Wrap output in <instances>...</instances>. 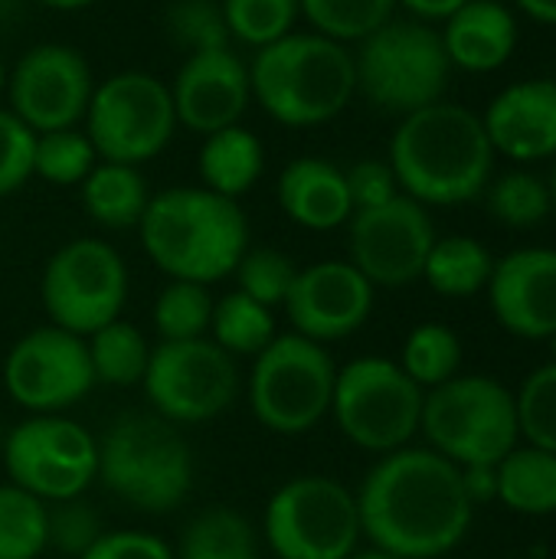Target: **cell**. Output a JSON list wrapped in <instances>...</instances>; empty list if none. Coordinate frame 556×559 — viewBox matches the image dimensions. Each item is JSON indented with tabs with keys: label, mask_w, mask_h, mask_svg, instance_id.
<instances>
[{
	"label": "cell",
	"mask_w": 556,
	"mask_h": 559,
	"mask_svg": "<svg viewBox=\"0 0 556 559\" xmlns=\"http://www.w3.org/2000/svg\"><path fill=\"white\" fill-rule=\"evenodd\" d=\"M514 406H518L521 439H528V445L534 449L556 455V360L547 367H537L521 383Z\"/></svg>",
	"instance_id": "obj_38"
},
{
	"label": "cell",
	"mask_w": 556,
	"mask_h": 559,
	"mask_svg": "<svg viewBox=\"0 0 556 559\" xmlns=\"http://www.w3.org/2000/svg\"><path fill=\"white\" fill-rule=\"evenodd\" d=\"M390 167L406 197L423 206H459L488 190L495 147L472 108L436 102L400 121Z\"/></svg>",
	"instance_id": "obj_2"
},
{
	"label": "cell",
	"mask_w": 556,
	"mask_h": 559,
	"mask_svg": "<svg viewBox=\"0 0 556 559\" xmlns=\"http://www.w3.org/2000/svg\"><path fill=\"white\" fill-rule=\"evenodd\" d=\"M39 298L49 324L88 337L118 321L128 298L125 259L102 239H72L43 269Z\"/></svg>",
	"instance_id": "obj_14"
},
{
	"label": "cell",
	"mask_w": 556,
	"mask_h": 559,
	"mask_svg": "<svg viewBox=\"0 0 556 559\" xmlns=\"http://www.w3.org/2000/svg\"><path fill=\"white\" fill-rule=\"evenodd\" d=\"M220 7L229 36L256 49L295 33V20L301 16L298 0H223Z\"/></svg>",
	"instance_id": "obj_36"
},
{
	"label": "cell",
	"mask_w": 556,
	"mask_h": 559,
	"mask_svg": "<svg viewBox=\"0 0 556 559\" xmlns=\"http://www.w3.org/2000/svg\"><path fill=\"white\" fill-rule=\"evenodd\" d=\"M315 33L334 43H360L393 20L397 0H298Z\"/></svg>",
	"instance_id": "obj_34"
},
{
	"label": "cell",
	"mask_w": 556,
	"mask_h": 559,
	"mask_svg": "<svg viewBox=\"0 0 556 559\" xmlns=\"http://www.w3.org/2000/svg\"><path fill=\"white\" fill-rule=\"evenodd\" d=\"M177 124L190 128L193 134H213L223 128L239 124L252 102L249 66L229 49H200L190 52L170 85Z\"/></svg>",
	"instance_id": "obj_19"
},
{
	"label": "cell",
	"mask_w": 556,
	"mask_h": 559,
	"mask_svg": "<svg viewBox=\"0 0 556 559\" xmlns=\"http://www.w3.org/2000/svg\"><path fill=\"white\" fill-rule=\"evenodd\" d=\"M197 167H200V180L206 190L239 200L259 183L265 170V147L252 131L233 124V128L206 134Z\"/></svg>",
	"instance_id": "obj_24"
},
{
	"label": "cell",
	"mask_w": 556,
	"mask_h": 559,
	"mask_svg": "<svg viewBox=\"0 0 556 559\" xmlns=\"http://www.w3.org/2000/svg\"><path fill=\"white\" fill-rule=\"evenodd\" d=\"M419 390L397 360L357 357L338 370L331 416L347 442L364 452L390 455L406 449L423 423Z\"/></svg>",
	"instance_id": "obj_10"
},
{
	"label": "cell",
	"mask_w": 556,
	"mask_h": 559,
	"mask_svg": "<svg viewBox=\"0 0 556 559\" xmlns=\"http://www.w3.org/2000/svg\"><path fill=\"white\" fill-rule=\"evenodd\" d=\"M295 334L315 344H334L357 334L374 311V285L341 259L298 269L285 298Z\"/></svg>",
	"instance_id": "obj_18"
},
{
	"label": "cell",
	"mask_w": 556,
	"mask_h": 559,
	"mask_svg": "<svg viewBox=\"0 0 556 559\" xmlns=\"http://www.w3.org/2000/svg\"><path fill=\"white\" fill-rule=\"evenodd\" d=\"M3 468L43 504L75 501L98 478V439L62 413L29 416L3 439Z\"/></svg>",
	"instance_id": "obj_13"
},
{
	"label": "cell",
	"mask_w": 556,
	"mask_h": 559,
	"mask_svg": "<svg viewBox=\"0 0 556 559\" xmlns=\"http://www.w3.org/2000/svg\"><path fill=\"white\" fill-rule=\"evenodd\" d=\"M351 265L377 288H403L423 278L436 226L429 210L400 193L383 206L357 210L351 219Z\"/></svg>",
	"instance_id": "obj_16"
},
{
	"label": "cell",
	"mask_w": 556,
	"mask_h": 559,
	"mask_svg": "<svg viewBox=\"0 0 556 559\" xmlns=\"http://www.w3.org/2000/svg\"><path fill=\"white\" fill-rule=\"evenodd\" d=\"M508 511L524 518L556 514V455L518 445L498 462V498Z\"/></svg>",
	"instance_id": "obj_26"
},
{
	"label": "cell",
	"mask_w": 556,
	"mask_h": 559,
	"mask_svg": "<svg viewBox=\"0 0 556 559\" xmlns=\"http://www.w3.org/2000/svg\"><path fill=\"white\" fill-rule=\"evenodd\" d=\"M141 390L154 416L174 426H200L223 416L239 396V367L210 337L161 341L151 347Z\"/></svg>",
	"instance_id": "obj_12"
},
{
	"label": "cell",
	"mask_w": 556,
	"mask_h": 559,
	"mask_svg": "<svg viewBox=\"0 0 556 559\" xmlns=\"http://www.w3.org/2000/svg\"><path fill=\"white\" fill-rule=\"evenodd\" d=\"M282 213L315 233H331L354 216L344 170L321 157L292 160L275 187Z\"/></svg>",
	"instance_id": "obj_23"
},
{
	"label": "cell",
	"mask_w": 556,
	"mask_h": 559,
	"mask_svg": "<svg viewBox=\"0 0 556 559\" xmlns=\"http://www.w3.org/2000/svg\"><path fill=\"white\" fill-rule=\"evenodd\" d=\"M36 134L10 111L0 108V197L16 193L33 177Z\"/></svg>",
	"instance_id": "obj_42"
},
{
	"label": "cell",
	"mask_w": 556,
	"mask_h": 559,
	"mask_svg": "<svg viewBox=\"0 0 556 559\" xmlns=\"http://www.w3.org/2000/svg\"><path fill=\"white\" fill-rule=\"evenodd\" d=\"M167 29L174 43H180L190 52L220 49V46H229L233 39L223 20V7L213 0H177L167 10Z\"/></svg>",
	"instance_id": "obj_40"
},
{
	"label": "cell",
	"mask_w": 556,
	"mask_h": 559,
	"mask_svg": "<svg viewBox=\"0 0 556 559\" xmlns=\"http://www.w3.org/2000/svg\"><path fill=\"white\" fill-rule=\"evenodd\" d=\"M275 314L272 308L252 301L242 292H229L213 305L210 341L220 344L229 357H256L275 341Z\"/></svg>",
	"instance_id": "obj_30"
},
{
	"label": "cell",
	"mask_w": 556,
	"mask_h": 559,
	"mask_svg": "<svg viewBox=\"0 0 556 559\" xmlns=\"http://www.w3.org/2000/svg\"><path fill=\"white\" fill-rule=\"evenodd\" d=\"M495 272L492 252L472 236H446L436 239L423 269V278L436 295L446 298H472L488 288Z\"/></svg>",
	"instance_id": "obj_27"
},
{
	"label": "cell",
	"mask_w": 556,
	"mask_h": 559,
	"mask_svg": "<svg viewBox=\"0 0 556 559\" xmlns=\"http://www.w3.org/2000/svg\"><path fill=\"white\" fill-rule=\"evenodd\" d=\"M92 69L85 56L66 43L33 46L7 75L10 111L33 131L75 128L92 102Z\"/></svg>",
	"instance_id": "obj_17"
},
{
	"label": "cell",
	"mask_w": 556,
	"mask_h": 559,
	"mask_svg": "<svg viewBox=\"0 0 556 559\" xmlns=\"http://www.w3.org/2000/svg\"><path fill=\"white\" fill-rule=\"evenodd\" d=\"M357 88L390 115H413L442 102L452 62L439 29L423 20H390L354 52Z\"/></svg>",
	"instance_id": "obj_7"
},
{
	"label": "cell",
	"mask_w": 556,
	"mask_h": 559,
	"mask_svg": "<svg viewBox=\"0 0 556 559\" xmlns=\"http://www.w3.org/2000/svg\"><path fill=\"white\" fill-rule=\"evenodd\" d=\"M344 180H347L354 213L370 210V206H383L393 197H400V183H397L390 160H357L351 170H344Z\"/></svg>",
	"instance_id": "obj_43"
},
{
	"label": "cell",
	"mask_w": 556,
	"mask_h": 559,
	"mask_svg": "<svg viewBox=\"0 0 556 559\" xmlns=\"http://www.w3.org/2000/svg\"><path fill=\"white\" fill-rule=\"evenodd\" d=\"M551 350H554V360H556V334L551 337Z\"/></svg>",
	"instance_id": "obj_52"
},
{
	"label": "cell",
	"mask_w": 556,
	"mask_h": 559,
	"mask_svg": "<svg viewBox=\"0 0 556 559\" xmlns=\"http://www.w3.org/2000/svg\"><path fill=\"white\" fill-rule=\"evenodd\" d=\"M518 7L537 20V23H547V26H556V0H518Z\"/></svg>",
	"instance_id": "obj_47"
},
{
	"label": "cell",
	"mask_w": 556,
	"mask_h": 559,
	"mask_svg": "<svg viewBox=\"0 0 556 559\" xmlns=\"http://www.w3.org/2000/svg\"><path fill=\"white\" fill-rule=\"evenodd\" d=\"M7 62H3V52H0V95H3V88H7Z\"/></svg>",
	"instance_id": "obj_50"
},
{
	"label": "cell",
	"mask_w": 556,
	"mask_h": 559,
	"mask_svg": "<svg viewBox=\"0 0 556 559\" xmlns=\"http://www.w3.org/2000/svg\"><path fill=\"white\" fill-rule=\"evenodd\" d=\"M79 559H177L174 547L147 531H105Z\"/></svg>",
	"instance_id": "obj_44"
},
{
	"label": "cell",
	"mask_w": 556,
	"mask_h": 559,
	"mask_svg": "<svg viewBox=\"0 0 556 559\" xmlns=\"http://www.w3.org/2000/svg\"><path fill=\"white\" fill-rule=\"evenodd\" d=\"M338 367L324 344L301 334L275 337L262 354L252 357L249 373V409L259 426L275 436H305L324 416H331Z\"/></svg>",
	"instance_id": "obj_8"
},
{
	"label": "cell",
	"mask_w": 556,
	"mask_h": 559,
	"mask_svg": "<svg viewBox=\"0 0 556 559\" xmlns=\"http://www.w3.org/2000/svg\"><path fill=\"white\" fill-rule=\"evenodd\" d=\"M262 534L275 559H347L364 537L357 491L328 475H298L269 498Z\"/></svg>",
	"instance_id": "obj_9"
},
{
	"label": "cell",
	"mask_w": 556,
	"mask_h": 559,
	"mask_svg": "<svg viewBox=\"0 0 556 559\" xmlns=\"http://www.w3.org/2000/svg\"><path fill=\"white\" fill-rule=\"evenodd\" d=\"M85 350H88L95 383L118 386V390L141 386V380L147 373L151 347L134 324L118 318V321L98 328L95 334L85 337Z\"/></svg>",
	"instance_id": "obj_28"
},
{
	"label": "cell",
	"mask_w": 556,
	"mask_h": 559,
	"mask_svg": "<svg viewBox=\"0 0 556 559\" xmlns=\"http://www.w3.org/2000/svg\"><path fill=\"white\" fill-rule=\"evenodd\" d=\"M236 282L242 295H249L252 301L265 305V308H279L285 305L288 292H292V282L298 275V265L279 252V249H246V255L239 259L236 265Z\"/></svg>",
	"instance_id": "obj_39"
},
{
	"label": "cell",
	"mask_w": 556,
	"mask_h": 559,
	"mask_svg": "<svg viewBox=\"0 0 556 559\" xmlns=\"http://www.w3.org/2000/svg\"><path fill=\"white\" fill-rule=\"evenodd\" d=\"M429 449L452 465H498L521 442L514 393L492 377H452L423 400Z\"/></svg>",
	"instance_id": "obj_6"
},
{
	"label": "cell",
	"mask_w": 556,
	"mask_h": 559,
	"mask_svg": "<svg viewBox=\"0 0 556 559\" xmlns=\"http://www.w3.org/2000/svg\"><path fill=\"white\" fill-rule=\"evenodd\" d=\"M495 154L518 164L556 157V82L528 79L501 88L482 115Z\"/></svg>",
	"instance_id": "obj_21"
},
{
	"label": "cell",
	"mask_w": 556,
	"mask_h": 559,
	"mask_svg": "<svg viewBox=\"0 0 556 559\" xmlns=\"http://www.w3.org/2000/svg\"><path fill=\"white\" fill-rule=\"evenodd\" d=\"M403 3L416 20L429 23V20H449L459 7H465L469 0H397Z\"/></svg>",
	"instance_id": "obj_46"
},
{
	"label": "cell",
	"mask_w": 556,
	"mask_h": 559,
	"mask_svg": "<svg viewBox=\"0 0 556 559\" xmlns=\"http://www.w3.org/2000/svg\"><path fill=\"white\" fill-rule=\"evenodd\" d=\"M82 121L102 160L138 167L170 144L177 111L170 85H164L157 75L118 72L108 82L95 85Z\"/></svg>",
	"instance_id": "obj_11"
},
{
	"label": "cell",
	"mask_w": 556,
	"mask_h": 559,
	"mask_svg": "<svg viewBox=\"0 0 556 559\" xmlns=\"http://www.w3.org/2000/svg\"><path fill=\"white\" fill-rule=\"evenodd\" d=\"M551 200H554V210H556V157H554V174H551Z\"/></svg>",
	"instance_id": "obj_51"
},
{
	"label": "cell",
	"mask_w": 556,
	"mask_h": 559,
	"mask_svg": "<svg viewBox=\"0 0 556 559\" xmlns=\"http://www.w3.org/2000/svg\"><path fill=\"white\" fill-rule=\"evenodd\" d=\"M102 534L105 531L98 514L82 498L49 504V547H56L59 554L79 559Z\"/></svg>",
	"instance_id": "obj_41"
},
{
	"label": "cell",
	"mask_w": 556,
	"mask_h": 559,
	"mask_svg": "<svg viewBox=\"0 0 556 559\" xmlns=\"http://www.w3.org/2000/svg\"><path fill=\"white\" fill-rule=\"evenodd\" d=\"M95 157L98 154L85 131H79V128L46 131V134H36L33 174L56 187H75L92 174Z\"/></svg>",
	"instance_id": "obj_35"
},
{
	"label": "cell",
	"mask_w": 556,
	"mask_h": 559,
	"mask_svg": "<svg viewBox=\"0 0 556 559\" xmlns=\"http://www.w3.org/2000/svg\"><path fill=\"white\" fill-rule=\"evenodd\" d=\"M79 187H82L85 213L105 229L138 226L147 210V200H151L141 170L131 164H115V160L95 164L92 174Z\"/></svg>",
	"instance_id": "obj_25"
},
{
	"label": "cell",
	"mask_w": 556,
	"mask_h": 559,
	"mask_svg": "<svg viewBox=\"0 0 556 559\" xmlns=\"http://www.w3.org/2000/svg\"><path fill=\"white\" fill-rule=\"evenodd\" d=\"M452 69L495 72L518 49V20L498 0H469L439 33Z\"/></svg>",
	"instance_id": "obj_22"
},
{
	"label": "cell",
	"mask_w": 556,
	"mask_h": 559,
	"mask_svg": "<svg viewBox=\"0 0 556 559\" xmlns=\"http://www.w3.org/2000/svg\"><path fill=\"white\" fill-rule=\"evenodd\" d=\"M43 7H52V10H82L95 0H39Z\"/></svg>",
	"instance_id": "obj_48"
},
{
	"label": "cell",
	"mask_w": 556,
	"mask_h": 559,
	"mask_svg": "<svg viewBox=\"0 0 556 559\" xmlns=\"http://www.w3.org/2000/svg\"><path fill=\"white\" fill-rule=\"evenodd\" d=\"M138 233L147 259L167 278L197 285L233 275L249 249L242 206L206 187H170L151 197Z\"/></svg>",
	"instance_id": "obj_3"
},
{
	"label": "cell",
	"mask_w": 556,
	"mask_h": 559,
	"mask_svg": "<svg viewBox=\"0 0 556 559\" xmlns=\"http://www.w3.org/2000/svg\"><path fill=\"white\" fill-rule=\"evenodd\" d=\"M252 98L285 128H315L338 118L354 92V52L321 33H288L262 46L249 66Z\"/></svg>",
	"instance_id": "obj_4"
},
{
	"label": "cell",
	"mask_w": 556,
	"mask_h": 559,
	"mask_svg": "<svg viewBox=\"0 0 556 559\" xmlns=\"http://www.w3.org/2000/svg\"><path fill=\"white\" fill-rule=\"evenodd\" d=\"M347 559H400V557H390V554H383V550H357V554H351Z\"/></svg>",
	"instance_id": "obj_49"
},
{
	"label": "cell",
	"mask_w": 556,
	"mask_h": 559,
	"mask_svg": "<svg viewBox=\"0 0 556 559\" xmlns=\"http://www.w3.org/2000/svg\"><path fill=\"white\" fill-rule=\"evenodd\" d=\"M488 206H492L495 219H501L505 226H514V229L537 226L554 210L551 183L541 180L531 170H511V174H505V177H498L492 183Z\"/></svg>",
	"instance_id": "obj_37"
},
{
	"label": "cell",
	"mask_w": 556,
	"mask_h": 559,
	"mask_svg": "<svg viewBox=\"0 0 556 559\" xmlns=\"http://www.w3.org/2000/svg\"><path fill=\"white\" fill-rule=\"evenodd\" d=\"M462 485H465V495L475 508L485 501H495L498 498V465H465Z\"/></svg>",
	"instance_id": "obj_45"
},
{
	"label": "cell",
	"mask_w": 556,
	"mask_h": 559,
	"mask_svg": "<svg viewBox=\"0 0 556 559\" xmlns=\"http://www.w3.org/2000/svg\"><path fill=\"white\" fill-rule=\"evenodd\" d=\"M177 559H259V537L252 524L233 508H210L197 514L174 550Z\"/></svg>",
	"instance_id": "obj_29"
},
{
	"label": "cell",
	"mask_w": 556,
	"mask_h": 559,
	"mask_svg": "<svg viewBox=\"0 0 556 559\" xmlns=\"http://www.w3.org/2000/svg\"><path fill=\"white\" fill-rule=\"evenodd\" d=\"M49 550V504L29 491L0 485V559H39Z\"/></svg>",
	"instance_id": "obj_31"
},
{
	"label": "cell",
	"mask_w": 556,
	"mask_h": 559,
	"mask_svg": "<svg viewBox=\"0 0 556 559\" xmlns=\"http://www.w3.org/2000/svg\"><path fill=\"white\" fill-rule=\"evenodd\" d=\"M488 301L508 334L551 341L556 334V249H514L495 262Z\"/></svg>",
	"instance_id": "obj_20"
},
{
	"label": "cell",
	"mask_w": 556,
	"mask_h": 559,
	"mask_svg": "<svg viewBox=\"0 0 556 559\" xmlns=\"http://www.w3.org/2000/svg\"><path fill=\"white\" fill-rule=\"evenodd\" d=\"M403 373L419 386V390H436L459 377L462 367V341L452 328L446 324H419L410 331L403 354H400Z\"/></svg>",
	"instance_id": "obj_32"
},
{
	"label": "cell",
	"mask_w": 556,
	"mask_h": 559,
	"mask_svg": "<svg viewBox=\"0 0 556 559\" xmlns=\"http://www.w3.org/2000/svg\"><path fill=\"white\" fill-rule=\"evenodd\" d=\"M98 478L128 508L170 514L193 488V452L174 423L128 413L98 439Z\"/></svg>",
	"instance_id": "obj_5"
},
{
	"label": "cell",
	"mask_w": 556,
	"mask_h": 559,
	"mask_svg": "<svg viewBox=\"0 0 556 559\" xmlns=\"http://www.w3.org/2000/svg\"><path fill=\"white\" fill-rule=\"evenodd\" d=\"M360 527L374 550L400 559L452 554L475 518L462 468L433 449H397L380 455L360 491Z\"/></svg>",
	"instance_id": "obj_1"
},
{
	"label": "cell",
	"mask_w": 556,
	"mask_h": 559,
	"mask_svg": "<svg viewBox=\"0 0 556 559\" xmlns=\"http://www.w3.org/2000/svg\"><path fill=\"white\" fill-rule=\"evenodd\" d=\"M95 386L85 337L56 324L23 334L3 360V390L29 416H56Z\"/></svg>",
	"instance_id": "obj_15"
},
{
	"label": "cell",
	"mask_w": 556,
	"mask_h": 559,
	"mask_svg": "<svg viewBox=\"0 0 556 559\" xmlns=\"http://www.w3.org/2000/svg\"><path fill=\"white\" fill-rule=\"evenodd\" d=\"M213 298H210V285H197V282H177L170 278L151 308V321L161 341H197L210 334V321H213Z\"/></svg>",
	"instance_id": "obj_33"
}]
</instances>
